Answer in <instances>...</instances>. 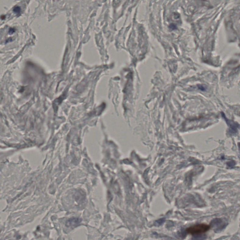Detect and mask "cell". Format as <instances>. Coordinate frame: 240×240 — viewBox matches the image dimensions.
Listing matches in <instances>:
<instances>
[{"mask_svg": "<svg viewBox=\"0 0 240 240\" xmlns=\"http://www.w3.org/2000/svg\"><path fill=\"white\" fill-rule=\"evenodd\" d=\"M222 116L224 118V120L226 121L227 124L229 127V132L231 134H235L238 131V129L240 127V125L237 122H235L232 121V120H229L226 117L225 114L222 112L221 113Z\"/></svg>", "mask_w": 240, "mask_h": 240, "instance_id": "cell-3", "label": "cell"}, {"mask_svg": "<svg viewBox=\"0 0 240 240\" xmlns=\"http://www.w3.org/2000/svg\"><path fill=\"white\" fill-rule=\"evenodd\" d=\"M14 32L15 30L13 29H10L9 30V33H10V34H12V33H14Z\"/></svg>", "mask_w": 240, "mask_h": 240, "instance_id": "cell-7", "label": "cell"}, {"mask_svg": "<svg viewBox=\"0 0 240 240\" xmlns=\"http://www.w3.org/2000/svg\"><path fill=\"white\" fill-rule=\"evenodd\" d=\"M81 220L79 218H71L67 221L66 222V225L68 227L75 226L79 224Z\"/></svg>", "mask_w": 240, "mask_h": 240, "instance_id": "cell-4", "label": "cell"}, {"mask_svg": "<svg viewBox=\"0 0 240 240\" xmlns=\"http://www.w3.org/2000/svg\"><path fill=\"white\" fill-rule=\"evenodd\" d=\"M13 11L16 13L19 14L20 12L21 9L19 7L16 6L14 8Z\"/></svg>", "mask_w": 240, "mask_h": 240, "instance_id": "cell-6", "label": "cell"}, {"mask_svg": "<svg viewBox=\"0 0 240 240\" xmlns=\"http://www.w3.org/2000/svg\"><path fill=\"white\" fill-rule=\"evenodd\" d=\"M210 228V226L207 224H197L187 228L186 232L192 235H199L208 231Z\"/></svg>", "mask_w": 240, "mask_h": 240, "instance_id": "cell-1", "label": "cell"}, {"mask_svg": "<svg viewBox=\"0 0 240 240\" xmlns=\"http://www.w3.org/2000/svg\"><path fill=\"white\" fill-rule=\"evenodd\" d=\"M238 149H239V152H240V142L238 143Z\"/></svg>", "mask_w": 240, "mask_h": 240, "instance_id": "cell-8", "label": "cell"}, {"mask_svg": "<svg viewBox=\"0 0 240 240\" xmlns=\"http://www.w3.org/2000/svg\"><path fill=\"white\" fill-rule=\"evenodd\" d=\"M227 165L229 168H232V167H234L235 165V161H230L229 162H228L227 163Z\"/></svg>", "mask_w": 240, "mask_h": 240, "instance_id": "cell-5", "label": "cell"}, {"mask_svg": "<svg viewBox=\"0 0 240 240\" xmlns=\"http://www.w3.org/2000/svg\"><path fill=\"white\" fill-rule=\"evenodd\" d=\"M210 228H213L214 232L219 233L224 229L227 225V222L221 218H216L211 221Z\"/></svg>", "mask_w": 240, "mask_h": 240, "instance_id": "cell-2", "label": "cell"}]
</instances>
